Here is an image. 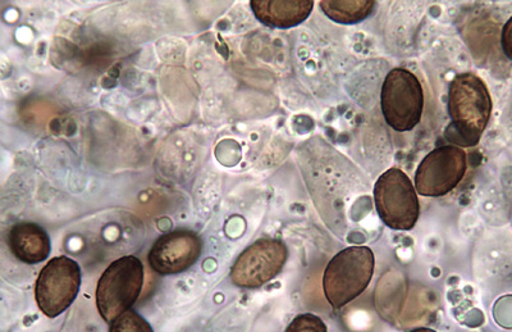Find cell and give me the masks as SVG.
Returning <instances> with one entry per match:
<instances>
[{
  "label": "cell",
  "instance_id": "obj_1",
  "mask_svg": "<svg viewBox=\"0 0 512 332\" xmlns=\"http://www.w3.org/2000/svg\"><path fill=\"white\" fill-rule=\"evenodd\" d=\"M492 108L491 93L478 75L473 72L456 75L448 86L447 142L463 149L478 145L491 120Z\"/></svg>",
  "mask_w": 512,
  "mask_h": 332
},
{
  "label": "cell",
  "instance_id": "obj_2",
  "mask_svg": "<svg viewBox=\"0 0 512 332\" xmlns=\"http://www.w3.org/2000/svg\"><path fill=\"white\" fill-rule=\"evenodd\" d=\"M373 250L352 245L329 261L323 275L324 297L333 308H342L367 290L374 276Z\"/></svg>",
  "mask_w": 512,
  "mask_h": 332
},
{
  "label": "cell",
  "instance_id": "obj_3",
  "mask_svg": "<svg viewBox=\"0 0 512 332\" xmlns=\"http://www.w3.org/2000/svg\"><path fill=\"white\" fill-rule=\"evenodd\" d=\"M145 270L135 256L116 259L103 272L96 286V307L105 322L112 324L130 311L143 290Z\"/></svg>",
  "mask_w": 512,
  "mask_h": 332
},
{
  "label": "cell",
  "instance_id": "obj_4",
  "mask_svg": "<svg viewBox=\"0 0 512 332\" xmlns=\"http://www.w3.org/2000/svg\"><path fill=\"white\" fill-rule=\"evenodd\" d=\"M384 121L397 133H408L422 121L424 90L418 77L406 68L388 72L381 90Z\"/></svg>",
  "mask_w": 512,
  "mask_h": 332
},
{
  "label": "cell",
  "instance_id": "obj_5",
  "mask_svg": "<svg viewBox=\"0 0 512 332\" xmlns=\"http://www.w3.org/2000/svg\"><path fill=\"white\" fill-rule=\"evenodd\" d=\"M374 204L383 224L392 230H413L419 220L418 193L401 168H390L378 177L374 185Z\"/></svg>",
  "mask_w": 512,
  "mask_h": 332
},
{
  "label": "cell",
  "instance_id": "obj_6",
  "mask_svg": "<svg viewBox=\"0 0 512 332\" xmlns=\"http://www.w3.org/2000/svg\"><path fill=\"white\" fill-rule=\"evenodd\" d=\"M81 286L79 263L67 256L50 259L40 271L35 285V300L45 316L56 318L75 302Z\"/></svg>",
  "mask_w": 512,
  "mask_h": 332
},
{
  "label": "cell",
  "instance_id": "obj_7",
  "mask_svg": "<svg viewBox=\"0 0 512 332\" xmlns=\"http://www.w3.org/2000/svg\"><path fill=\"white\" fill-rule=\"evenodd\" d=\"M468 154L456 145L433 149L419 163L415 172L416 193L427 198L445 197L464 180Z\"/></svg>",
  "mask_w": 512,
  "mask_h": 332
},
{
  "label": "cell",
  "instance_id": "obj_8",
  "mask_svg": "<svg viewBox=\"0 0 512 332\" xmlns=\"http://www.w3.org/2000/svg\"><path fill=\"white\" fill-rule=\"evenodd\" d=\"M287 258L288 249L282 240H256L233 263L232 283L242 289L262 288L281 274Z\"/></svg>",
  "mask_w": 512,
  "mask_h": 332
},
{
  "label": "cell",
  "instance_id": "obj_9",
  "mask_svg": "<svg viewBox=\"0 0 512 332\" xmlns=\"http://www.w3.org/2000/svg\"><path fill=\"white\" fill-rule=\"evenodd\" d=\"M203 241L194 231L178 229L164 234L150 249L148 261L159 275H178L198 262Z\"/></svg>",
  "mask_w": 512,
  "mask_h": 332
},
{
  "label": "cell",
  "instance_id": "obj_10",
  "mask_svg": "<svg viewBox=\"0 0 512 332\" xmlns=\"http://www.w3.org/2000/svg\"><path fill=\"white\" fill-rule=\"evenodd\" d=\"M313 0H251L256 20L273 29H292L303 24L314 9Z\"/></svg>",
  "mask_w": 512,
  "mask_h": 332
},
{
  "label": "cell",
  "instance_id": "obj_11",
  "mask_svg": "<svg viewBox=\"0 0 512 332\" xmlns=\"http://www.w3.org/2000/svg\"><path fill=\"white\" fill-rule=\"evenodd\" d=\"M13 256L26 265H38L49 257L52 244L43 227L34 222H18L8 233Z\"/></svg>",
  "mask_w": 512,
  "mask_h": 332
},
{
  "label": "cell",
  "instance_id": "obj_12",
  "mask_svg": "<svg viewBox=\"0 0 512 332\" xmlns=\"http://www.w3.org/2000/svg\"><path fill=\"white\" fill-rule=\"evenodd\" d=\"M329 20L341 25H356L367 20L377 6L376 0H322L319 3Z\"/></svg>",
  "mask_w": 512,
  "mask_h": 332
},
{
  "label": "cell",
  "instance_id": "obj_13",
  "mask_svg": "<svg viewBox=\"0 0 512 332\" xmlns=\"http://www.w3.org/2000/svg\"><path fill=\"white\" fill-rule=\"evenodd\" d=\"M109 332H154V330L143 316L130 309L112 322Z\"/></svg>",
  "mask_w": 512,
  "mask_h": 332
},
{
  "label": "cell",
  "instance_id": "obj_14",
  "mask_svg": "<svg viewBox=\"0 0 512 332\" xmlns=\"http://www.w3.org/2000/svg\"><path fill=\"white\" fill-rule=\"evenodd\" d=\"M286 332H328V327L322 318L313 313H303L292 320Z\"/></svg>",
  "mask_w": 512,
  "mask_h": 332
},
{
  "label": "cell",
  "instance_id": "obj_15",
  "mask_svg": "<svg viewBox=\"0 0 512 332\" xmlns=\"http://www.w3.org/2000/svg\"><path fill=\"white\" fill-rule=\"evenodd\" d=\"M501 45L505 56L512 61V17L506 22L501 34Z\"/></svg>",
  "mask_w": 512,
  "mask_h": 332
},
{
  "label": "cell",
  "instance_id": "obj_16",
  "mask_svg": "<svg viewBox=\"0 0 512 332\" xmlns=\"http://www.w3.org/2000/svg\"><path fill=\"white\" fill-rule=\"evenodd\" d=\"M409 332H437L433 329H428V327H420V329L411 330Z\"/></svg>",
  "mask_w": 512,
  "mask_h": 332
}]
</instances>
